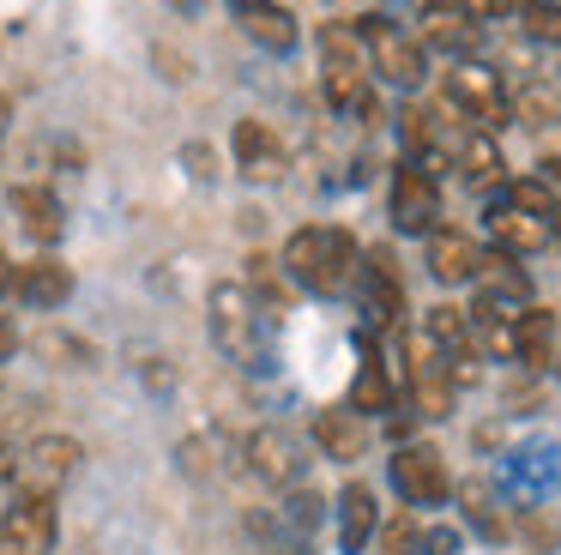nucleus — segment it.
<instances>
[{
  "label": "nucleus",
  "instance_id": "f257e3e1",
  "mask_svg": "<svg viewBox=\"0 0 561 555\" xmlns=\"http://www.w3.org/2000/svg\"><path fill=\"white\" fill-rule=\"evenodd\" d=\"M284 278L302 290H314V296H332V290L356 284L363 278V248H356L351 229L339 224H308L296 229L290 241H284Z\"/></svg>",
  "mask_w": 561,
  "mask_h": 555
},
{
  "label": "nucleus",
  "instance_id": "f03ea898",
  "mask_svg": "<svg viewBox=\"0 0 561 555\" xmlns=\"http://www.w3.org/2000/svg\"><path fill=\"white\" fill-rule=\"evenodd\" d=\"M320 79H327V97H332L339 109H351L356 97L368 91V43H363V24H351V19L320 24Z\"/></svg>",
  "mask_w": 561,
  "mask_h": 555
},
{
  "label": "nucleus",
  "instance_id": "7ed1b4c3",
  "mask_svg": "<svg viewBox=\"0 0 561 555\" xmlns=\"http://www.w3.org/2000/svg\"><path fill=\"white\" fill-rule=\"evenodd\" d=\"M206 314H211V344L242 369H260V314L248 284H211Z\"/></svg>",
  "mask_w": 561,
  "mask_h": 555
},
{
  "label": "nucleus",
  "instance_id": "20e7f679",
  "mask_svg": "<svg viewBox=\"0 0 561 555\" xmlns=\"http://www.w3.org/2000/svg\"><path fill=\"white\" fill-rule=\"evenodd\" d=\"M447 103L459 109L465 121H477V127H507V115H513V91L501 84V72L495 67H483V60H453V72H447Z\"/></svg>",
  "mask_w": 561,
  "mask_h": 555
},
{
  "label": "nucleus",
  "instance_id": "39448f33",
  "mask_svg": "<svg viewBox=\"0 0 561 555\" xmlns=\"http://www.w3.org/2000/svg\"><path fill=\"white\" fill-rule=\"evenodd\" d=\"M363 43H368V60H375V72L387 84L416 91L428 79V48L416 43V31H404L392 19H363Z\"/></svg>",
  "mask_w": 561,
  "mask_h": 555
},
{
  "label": "nucleus",
  "instance_id": "423d86ee",
  "mask_svg": "<svg viewBox=\"0 0 561 555\" xmlns=\"http://www.w3.org/2000/svg\"><path fill=\"white\" fill-rule=\"evenodd\" d=\"M392 489H399L411 507H440L453 495L447 458H440L428 441H404L399 453H392Z\"/></svg>",
  "mask_w": 561,
  "mask_h": 555
},
{
  "label": "nucleus",
  "instance_id": "0eeeda50",
  "mask_svg": "<svg viewBox=\"0 0 561 555\" xmlns=\"http://www.w3.org/2000/svg\"><path fill=\"white\" fill-rule=\"evenodd\" d=\"M55 543V495L25 489L0 513V550L7 555H43Z\"/></svg>",
  "mask_w": 561,
  "mask_h": 555
},
{
  "label": "nucleus",
  "instance_id": "6e6552de",
  "mask_svg": "<svg viewBox=\"0 0 561 555\" xmlns=\"http://www.w3.org/2000/svg\"><path fill=\"white\" fill-rule=\"evenodd\" d=\"M435 217H440V188L428 169L404 163L399 175H392V229L399 236H435Z\"/></svg>",
  "mask_w": 561,
  "mask_h": 555
},
{
  "label": "nucleus",
  "instance_id": "1a4fd4ad",
  "mask_svg": "<svg viewBox=\"0 0 561 555\" xmlns=\"http://www.w3.org/2000/svg\"><path fill=\"white\" fill-rule=\"evenodd\" d=\"M363 308L380 332H392V326L404 320V272H399V260H392V248L363 253Z\"/></svg>",
  "mask_w": 561,
  "mask_h": 555
},
{
  "label": "nucleus",
  "instance_id": "9d476101",
  "mask_svg": "<svg viewBox=\"0 0 561 555\" xmlns=\"http://www.w3.org/2000/svg\"><path fill=\"white\" fill-rule=\"evenodd\" d=\"M79 458H85V446H79L73 434H37V441L25 446V458H19V471H25V489L55 495V489H61V483L79 471Z\"/></svg>",
  "mask_w": 561,
  "mask_h": 555
},
{
  "label": "nucleus",
  "instance_id": "9b49d317",
  "mask_svg": "<svg viewBox=\"0 0 561 555\" xmlns=\"http://www.w3.org/2000/svg\"><path fill=\"white\" fill-rule=\"evenodd\" d=\"M471 284H477V302H495V308H507V314H525V308H531V272L519 265V253L489 248Z\"/></svg>",
  "mask_w": 561,
  "mask_h": 555
},
{
  "label": "nucleus",
  "instance_id": "f8f14e48",
  "mask_svg": "<svg viewBox=\"0 0 561 555\" xmlns=\"http://www.w3.org/2000/svg\"><path fill=\"white\" fill-rule=\"evenodd\" d=\"M13 296L25 308H67V296H73V265L55 260V253H37V260L13 265Z\"/></svg>",
  "mask_w": 561,
  "mask_h": 555
},
{
  "label": "nucleus",
  "instance_id": "ddd939ff",
  "mask_svg": "<svg viewBox=\"0 0 561 555\" xmlns=\"http://www.w3.org/2000/svg\"><path fill=\"white\" fill-rule=\"evenodd\" d=\"M483 224H489V241H495L501 253H519V260H525V253H537L549 236H556V224H549V217L519 212V205H513L507 193H501V200L483 212Z\"/></svg>",
  "mask_w": 561,
  "mask_h": 555
},
{
  "label": "nucleus",
  "instance_id": "4468645a",
  "mask_svg": "<svg viewBox=\"0 0 561 555\" xmlns=\"http://www.w3.org/2000/svg\"><path fill=\"white\" fill-rule=\"evenodd\" d=\"M230 151H236V169H242L248 181H278V175H284V145H278V133H272L266 121H254V115L236 121Z\"/></svg>",
  "mask_w": 561,
  "mask_h": 555
},
{
  "label": "nucleus",
  "instance_id": "2eb2a0df",
  "mask_svg": "<svg viewBox=\"0 0 561 555\" xmlns=\"http://www.w3.org/2000/svg\"><path fill=\"white\" fill-rule=\"evenodd\" d=\"M416 43L440 48V55H453V60H471L477 19H465L459 0H435V7H423V19H416Z\"/></svg>",
  "mask_w": 561,
  "mask_h": 555
},
{
  "label": "nucleus",
  "instance_id": "dca6fc26",
  "mask_svg": "<svg viewBox=\"0 0 561 555\" xmlns=\"http://www.w3.org/2000/svg\"><path fill=\"white\" fill-rule=\"evenodd\" d=\"M314 446L320 458H332V465H356V458L368 453V417L351 405H332L314 417Z\"/></svg>",
  "mask_w": 561,
  "mask_h": 555
},
{
  "label": "nucleus",
  "instance_id": "f3484780",
  "mask_svg": "<svg viewBox=\"0 0 561 555\" xmlns=\"http://www.w3.org/2000/svg\"><path fill=\"white\" fill-rule=\"evenodd\" d=\"M248 471L260 483H272V489H290L302 477V453H296V441L284 429H254L248 434Z\"/></svg>",
  "mask_w": 561,
  "mask_h": 555
},
{
  "label": "nucleus",
  "instance_id": "a211bd4d",
  "mask_svg": "<svg viewBox=\"0 0 561 555\" xmlns=\"http://www.w3.org/2000/svg\"><path fill=\"white\" fill-rule=\"evenodd\" d=\"M477 265H483V248L465 229H435L428 236V272H435V284H471Z\"/></svg>",
  "mask_w": 561,
  "mask_h": 555
},
{
  "label": "nucleus",
  "instance_id": "6ab92c4d",
  "mask_svg": "<svg viewBox=\"0 0 561 555\" xmlns=\"http://www.w3.org/2000/svg\"><path fill=\"white\" fill-rule=\"evenodd\" d=\"M375 531H380L375 489H368V483H344V495H339V543H344V555H363Z\"/></svg>",
  "mask_w": 561,
  "mask_h": 555
},
{
  "label": "nucleus",
  "instance_id": "aec40b11",
  "mask_svg": "<svg viewBox=\"0 0 561 555\" xmlns=\"http://www.w3.org/2000/svg\"><path fill=\"white\" fill-rule=\"evenodd\" d=\"M13 217L31 241H43V248H55V241L67 236V212L49 188H13Z\"/></svg>",
  "mask_w": 561,
  "mask_h": 555
},
{
  "label": "nucleus",
  "instance_id": "412c9836",
  "mask_svg": "<svg viewBox=\"0 0 561 555\" xmlns=\"http://www.w3.org/2000/svg\"><path fill=\"white\" fill-rule=\"evenodd\" d=\"M236 19H242V31L254 36L260 48H272V55H290L296 48V19L278 7V0H230Z\"/></svg>",
  "mask_w": 561,
  "mask_h": 555
},
{
  "label": "nucleus",
  "instance_id": "4be33fe9",
  "mask_svg": "<svg viewBox=\"0 0 561 555\" xmlns=\"http://www.w3.org/2000/svg\"><path fill=\"white\" fill-rule=\"evenodd\" d=\"M471 338H477L483 356L519 362V314L495 308V302H477V308H471Z\"/></svg>",
  "mask_w": 561,
  "mask_h": 555
},
{
  "label": "nucleus",
  "instance_id": "5701e85b",
  "mask_svg": "<svg viewBox=\"0 0 561 555\" xmlns=\"http://www.w3.org/2000/svg\"><path fill=\"white\" fill-rule=\"evenodd\" d=\"M453 163H459V175L471 181V188H495L501 181V145H495V133L489 127H465L459 133V145H453Z\"/></svg>",
  "mask_w": 561,
  "mask_h": 555
},
{
  "label": "nucleus",
  "instance_id": "b1692460",
  "mask_svg": "<svg viewBox=\"0 0 561 555\" xmlns=\"http://www.w3.org/2000/svg\"><path fill=\"white\" fill-rule=\"evenodd\" d=\"M392 398H399V386H392V374L380 369L375 344H368L363 369H356V381H351V410H363V417H380V410H392Z\"/></svg>",
  "mask_w": 561,
  "mask_h": 555
},
{
  "label": "nucleus",
  "instance_id": "393cba45",
  "mask_svg": "<svg viewBox=\"0 0 561 555\" xmlns=\"http://www.w3.org/2000/svg\"><path fill=\"white\" fill-rule=\"evenodd\" d=\"M549 362H556V314L531 302L519 314V369H549Z\"/></svg>",
  "mask_w": 561,
  "mask_h": 555
},
{
  "label": "nucleus",
  "instance_id": "a878e982",
  "mask_svg": "<svg viewBox=\"0 0 561 555\" xmlns=\"http://www.w3.org/2000/svg\"><path fill=\"white\" fill-rule=\"evenodd\" d=\"M423 338H435L447 356H459V350H471L477 338H471V314L465 308H453V302H435V308L423 314Z\"/></svg>",
  "mask_w": 561,
  "mask_h": 555
},
{
  "label": "nucleus",
  "instance_id": "bb28decb",
  "mask_svg": "<svg viewBox=\"0 0 561 555\" xmlns=\"http://www.w3.org/2000/svg\"><path fill=\"white\" fill-rule=\"evenodd\" d=\"M513 121H525V127H556L561 121V84H543V79L519 84V91H513Z\"/></svg>",
  "mask_w": 561,
  "mask_h": 555
},
{
  "label": "nucleus",
  "instance_id": "cd10ccee",
  "mask_svg": "<svg viewBox=\"0 0 561 555\" xmlns=\"http://www.w3.org/2000/svg\"><path fill=\"white\" fill-rule=\"evenodd\" d=\"M507 200L519 205V212H531V217H549V224H556V212H561V193L549 188L543 175H519V181L507 188Z\"/></svg>",
  "mask_w": 561,
  "mask_h": 555
},
{
  "label": "nucleus",
  "instance_id": "c85d7f7f",
  "mask_svg": "<svg viewBox=\"0 0 561 555\" xmlns=\"http://www.w3.org/2000/svg\"><path fill=\"white\" fill-rule=\"evenodd\" d=\"M519 19H525V36H531V43L561 48V0H531V7H519Z\"/></svg>",
  "mask_w": 561,
  "mask_h": 555
},
{
  "label": "nucleus",
  "instance_id": "c756f323",
  "mask_svg": "<svg viewBox=\"0 0 561 555\" xmlns=\"http://www.w3.org/2000/svg\"><path fill=\"white\" fill-rule=\"evenodd\" d=\"M519 531H525V543H531L537 555H549L561 543V519L549 513V507H525L519 513Z\"/></svg>",
  "mask_w": 561,
  "mask_h": 555
},
{
  "label": "nucleus",
  "instance_id": "7c9ffc66",
  "mask_svg": "<svg viewBox=\"0 0 561 555\" xmlns=\"http://www.w3.org/2000/svg\"><path fill=\"white\" fill-rule=\"evenodd\" d=\"M248 265H254V272H248V284H254L248 296H260V302H272V308H284V302H290V284L278 278V265H272L266 253H254Z\"/></svg>",
  "mask_w": 561,
  "mask_h": 555
},
{
  "label": "nucleus",
  "instance_id": "2f4dec72",
  "mask_svg": "<svg viewBox=\"0 0 561 555\" xmlns=\"http://www.w3.org/2000/svg\"><path fill=\"white\" fill-rule=\"evenodd\" d=\"M399 133H404V145H411V151L416 157H423V151H435V115H428V109H404V115H399Z\"/></svg>",
  "mask_w": 561,
  "mask_h": 555
},
{
  "label": "nucleus",
  "instance_id": "473e14b6",
  "mask_svg": "<svg viewBox=\"0 0 561 555\" xmlns=\"http://www.w3.org/2000/svg\"><path fill=\"white\" fill-rule=\"evenodd\" d=\"M151 60H158V72H163V79H170V84H187V79H194V67H187V55H175V48H151Z\"/></svg>",
  "mask_w": 561,
  "mask_h": 555
},
{
  "label": "nucleus",
  "instance_id": "72a5a7b5",
  "mask_svg": "<svg viewBox=\"0 0 561 555\" xmlns=\"http://www.w3.org/2000/svg\"><path fill=\"white\" fill-rule=\"evenodd\" d=\"M459 12H465V19H477V24H489V19H507L513 0H459Z\"/></svg>",
  "mask_w": 561,
  "mask_h": 555
},
{
  "label": "nucleus",
  "instance_id": "f704fd0d",
  "mask_svg": "<svg viewBox=\"0 0 561 555\" xmlns=\"http://www.w3.org/2000/svg\"><path fill=\"white\" fill-rule=\"evenodd\" d=\"M290 519H296V525H314V519H320V495L314 489H290Z\"/></svg>",
  "mask_w": 561,
  "mask_h": 555
},
{
  "label": "nucleus",
  "instance_id": "c9c22d12",
  "mask_svg": "<svg viewBox=\"0 0 561 555\" xmlns=\"http://www.w3.org/2000/svg\"><path fill=\"white\" fill-rule=\"evenodd\" d=\"M351 115L363 121V127H380V97H375V91H363V97L351 103Z\"/></svg>",
  "mask_w": 561,
  "mask_h": 555
},
{
  "label": "nucleus",
  "instance_id": "e433bc0d",
  "mask_svg": "<svg viewBox=\"0 0 561 555\" xmlns=\"http://www.w3.org/2000/svg\"><path fill=\"white\" fill-rule=\"evenodd\" d=\"M543 181H549V188L561 193V157H543Z\"/></svg>",
  "mask_w": 561,
  "mask_h": 555
},
{
  "label": "nucleus",
  "instance_id": "4c0bfd02",
  "mask_svg": "<svg viewBox=\"0 0 561 555\" xmlns=\"http://www.w3.org/2000/svg\"><path fill=\"white\" fill-rule=\"evenodd\" d=\"M170 7H175V12H187V19H194V12H206L211 0H170Z\"/></svg>",
  "mask_w": 561,
  "mask_h": 555
},
{
  "label": "nucleus",
  "instance_id": "58836bf2",
  "mask_svg": "<svg viewBox=\"0 0 561 555\" xmlns=\"http://www.w3.org/2000/svg\"><path fill=\"white\" fill-rule=\"evenodd\" d=\"M0 290H13V265H7V253H0Z\"/></svg>",
  "mask_w": 561,
  "mask_h": 555
},
{
  "label": "nucleus",
  "instance_id": "ea45409f",
  "mask_svg": "<svg viewBox=\"0 0 561 555\" xmlns=\"http://www.w3.org/2000/svg\"><path fill=\"white\" fill-rule=\"evenodd\" d=\"M13 471H19V465H13V458H7V453H0V483L13 477Z\"/></svg>",
  "mask_w": 561,
  "mask_h": 555
},
{
  "label": "nucleus",
  "instance_id": "a19ab883",
  "mask_svg": "<svg viewBox=\"0 0 561 555\" xmlns=\"http://www.w3.org/2000/svg\"><path fill=\"white\" fill-rule=\"evenodd\" d=\"M7 350H13V332H7V326H0V356H7Z\"/></svg>",
  "mask_w": 561,
  "mask_h": 555
},
{
  "label": "nucleus",
  "instance_id": "79ce46f5",
  "mask_svg": "<svg viewBox=\"0 0 561 555\" xmlns=\"http://www.w3.org/2000/svg\"><path fill=\"white\" fill-rule=\"evenodd\" d=\"M0 127H7V97H0Z\"/></svg>",
  "mask_w": 561,
  "mask_h": 555
},
{
  "label": "nucleus",
  "instance_id": "37998d69",
  "mask_svg": "<svg viewBox=\"0 0 561 555\" xmlns=\"http://www.w3.org/2000/svg\"><path fill=\"white\" fill-rule=\"evenodd\" d=\"M556 241H561V212H556Z\"/></svg>",
  "mask_w": 561,
  "mask_h": 555
},
{
  "label": "nucleus",
  "instance_id": "c03bdc74",
  "mask_svg": "<svg viewBox=\"0 0 561 555\" xmlns=\"http://www.w3.org/2000/svg\"><path fill=\"white\" fill-rule=\"evenodd\" d=\"M519 7H531V0H519Z\"/></svg>",
  "mask_w": 561,
  "mask_h": 555
}]
</instances>
